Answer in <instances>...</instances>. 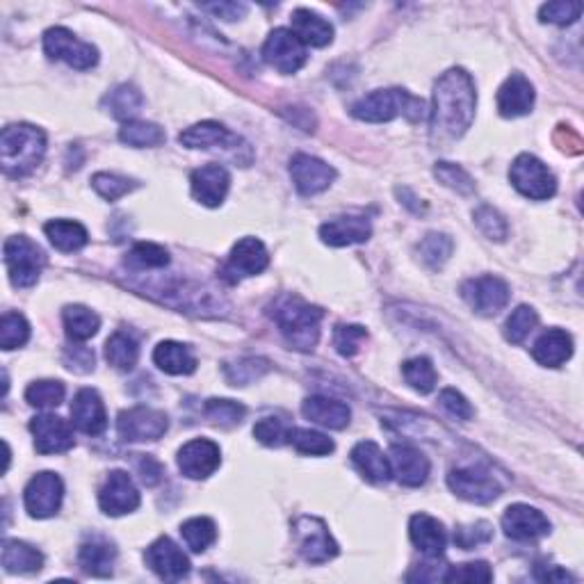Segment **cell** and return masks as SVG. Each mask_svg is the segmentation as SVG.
I'll return each instance as SVG.
<instances>
[{"label": "cell", "instance_id": "cell-41", "mask_svg": "<svg viewBox=\"0 0 584 584\" xmlns=\"http://www.w3.org/2000/svg\"><path fill=\"white\" fill-rule=\"evenodd\" d=\"M288 443L299 454H308V457H324V454H331L336 448L329 436H324L322 432H315V429H302V427H290Z\"/></svg>", "mask_w": 584, "mask_h": 584}, {"label": "cell", "instance_id": "cell-12", "mask_svg": "<svg viewBox=\"0 0 584 584\" xmlns=\"http://www.w3.org/2000/svg\"><path fill=\"white\" fill-rule=\"evenodd\" d=\"M448 486L457 493L461 500L477 502V505H486L500 496V484L496 482L489 470L466 466V468H454L448 475Z\"/></svg>", "mask_w": 584, "mask_h": 584}, {"label": "cell", "instance_id": "cell-55", "mask_svg": "<svg viewBox=\"0 0 584 584\" xmlns=\"http://www.w3.org/2000/svg\"><path fill=\"white\" fill-rule=\"evenodd\" d=\"M580 14V3H564V0H559V3L543 5L539 10V19L543 23H553V26H571V23L580 19Z\"/></svg>", "mask_w": 584, "mask_h": 584}, {"label": "cell", "instance_id": "cell-27", "mask_svg": "<svg viewBox=\"0 0 584 584\" xmlns=\"http://www.w3.org/2000/svg\"><path fill=\"white\" fill-rule=\"evenodd\" d=\"M372 226L365 217H336L320 226V238L329 247H350L368 242Z\"/></svg>", "mask_w": 584, "mask_h": 584}, {"label": "cell", "instance_id": "cell-4", "mask_svg": "<svg viewBox=\"0 0 584 584\" xmlns=\"http://www.w3.org/2000/svg\"><path fill=\"white\" fill-rule=\"evenodd\" d=\"M400 115L416 124L427 115V108L407 89H377L352 105V117L365 121V124H384V121H393Z\"/></svg>", "mask_w": 584, "mask_h": 584}, {"label": "cell", "instance_id": "cell-22", "mask_svg": "<svg viewBox=\"0 0 584 584\" xmlns=\"http://www.w3.org/2000/svg\"><path fill=\"white\" fill-rule=\"evenodd\" d=\"M502 530L514 541H537L550 532L548 518L530 505H511L502 516Z\"/></svg>", "mask_w": 584, "mask_h": 584}, {"label": "cell", "instance_id": "cell-26", "mask_svg": "<svg viewBox=\"0 0 584 584\" xmlns=\"http://www.w3.org/2000/svg\"><path fill=\"white\" fill-rule=\"evenodd\" d=\"M409 537L420 553L429 559L443 557L445 546H448V532L441 521H436L429 514H416L409 521Z\"/></svg>", "mask_w": 584, "mask_h": 584}, {"label": "cell", "instance_id": "cell-48", "mask_svg": "<svg viewBox=\"0 0 584 584\" xmlns=\"http://www.w3.org/2000/svg\"><path fill=\"white\" fill-rule=\"evenodd\" d=\"M206 418L213 420L219 427H235L247 416V409L233 400H208L204 407Z\"/></svg>", "mask_w": 584, "mask_h": 584}, {"label": "cell", "instance_id": "cell-39", "mask_svg": "<svg viewBox=\"0 0 584 584\" xmlns=\"http://www.w3.org/2000/svg\"><path fill=\"white\" fill-rule=\"evenodd\" d=\"M119 140L133 146V149H153V146H160L165 142V131L158 124H151V121H126L119 131Z\"/></svg>", "mask_w": 584, "mask_h": 584}, {"label": "cell", "instance_id": "cell-54", "mask_svg": "<svg viewBox=\"0 0 584 584\" xmlns=\"http://www.w3.org/2000/svg\"><path fill=\"white\" fill-rule=\"evenodd\" d=\"M290 427L279 418H263L254 425V436L267 448H281L288 443Z\"/></svg>", "mask_w": 584, "mask_h": 584}, {"label": "cell", "instance_id": "cell-47", "mask_svg": "<svg viewBox=\"0 0 584 584\" xmlns=\"http://www.w3.org/2000/svg\"><path fill=\"white\" fill-rule=\"evenodd\" d=\"M537 322H539V315L532 306H518L516 311L507 318L505 338L509 340V343L521 345L523 340L532 334L534 327H537Z\"/></svg>", "mask_w": 584, "mask_h": 584}, {"label": "cell", "instance_id": "cell-24", "mask_svg": "<svg viewBox=\"0 0 584 584\" xmlns=\"http://www.w3.org/2000/svg\"><path fill=\"white\" fill-rule=\"evenodd\" d=\"M534 87L523 73H511V76L498 89V112L505 119H516L530 115L534 108Z\"/></svg>", "mask_w": 584, "mask_h": 584}, {"label": "cell", "instance_id": "cell-34", "mask_svg": "<svg viewBox=\"0 0 584 584\" xmlns=\"http://www.w3.org/2000/svg\"><path fill=\"white\" fill-rule=\"evenodd\" d=\"M3 566L7 573H16V575L37 573V571H42V566H44V555L26 541L7 539L3 543Z\"/></svg>", "mask_w": 584, "mask_h": 584}, {"label": "cell", "instance_id": "cell-21", "mask_svg": "<svg viewBox=\"0 0 584 584\" xmlns=\"http://www.w3.org/2000/svg\"><path fill=\"white\" fill-rule=\"evenodd\" d=\"M192 197L199 201L201 206L217 208L222 206L231 188V176L222 165H204L194 169L190 176Z\"/></svg>", "mask_w": 584, "mask_h": 584}, {"label": "cell", "instance_id": "cell-35", "mask_svg": "<svg viewBox=\"0 0 584 584\" xmlns=\"http://www.w3.org/2000/svg\"><path fill=\"white\" fill-rule=\"evenodd\" d=\"M46 238L51 240L55 249L71 254V251L83 249L89 242V233L80 222H71V219H51L44 226Z\"/></svg>", "mask_w": 584, "mask_h": 584}, {"label": "cell", "instance_id": "cell-49", "mask_svg": "<svg viewBox=\"0 0 584 584\" xmlns=\"http://www.w3.org/2000/svg\"><path fill=\"white\" fill-rule=\"evenodd\" d=\"M94 190L101 194L105 201H117L121 197H126L128 192H133L137 188V183L131 181V178L119 176V174H110V172H99L92 178Z\"/></svg>", "mask_w": 584, "mask_h": 584}, {"label": "cell", "instance_id": "cell-52", "mask_svg": "<svg viewBox=\"0 0 584 584\" xmlns=\"http://www.w3.org/2000/svg\"><path fill=\"white\" fill-rule=\"evenodd\" d=\"M475 224L480 226V231L486 235L489 240H496L502 242L507 238L509 233V226L505 222V217H502L496 208L491 206H480L475 210Z\"/></svg>", "mask_w": 584, "mask_h": 584}, {"label": "cell", "instance_id": "cell-38", "mask_svg": "<svg viewBox=\"0 0 584 584\" xmlns=\"http://www.w3.org/2000/svg\"><path fill=\"white\" fill-rule=\"evenodd\" d=\"M142 105H144L142 92L133 85H119L105 96V108H108L112 117L121 119L124 124L135 119L137 112L142 110Z\"/></svg>", "mask_w": 584, "mask_h": 584}, {"label": "cell", "instance_id": "cell-29", "mask_svg": "<svg viewBox=\"0 0 584 584\" xmlns=\"http://www.w3.org/2000/svg\"><path fill=\"white\" fill-rule=\"evenodd\" d=\"M304 418L311 420V423L327 427V429H345L352 420V411L345 402L331 400V397H308L302 404Z\"/></svg>", "mask_w": 584, "mask_h": 584}, {"label": "cell", "instance_id": "cell-51", "mask_svg": "<svg viewBox=\"0 0 584 584\" xmlns=\"http://www.w3.org/2000/svg\"><path fill=\"white\" fill-rule=\"evenodd\" d=\"M493 580V571L486 562H468L459 566H448L443 575V582H468V584H484Z\"/></svg>", "mask_w": 584, "mask_h": 584}, {"label": "cell", "instance_id": "cell-7", "mask_svg": "<svg viewBox=\"0 0 584 584\" xmlns=\"http://www.w3.org/2000/svg\"><path fill=\"white\" fill-rule=\"evenodd\" d=\"M297 550L308 564H324L338 555V543L329 534V527L315 516H299L292 525Z\"/></svg>", "mask_w": 584, "mask_h": 584}, {"label": "cell", "instance_id": "cell-59", "mask_svg": "<svg viewBox=\"0 0 584 584\" xmlns=\"http://www.w3.org/2000/svg\"><path fill=\"white\" fill-rule=\"evenodd\" d=\"M204 10L213 12L217 19L238 21V19H242V16L247 14V5H242V3H213V5H204Z\"/></svg>", "mask_w": 584, "mask_h": 584}, {"label": "cell", "instance_id": "cell-15", "mask_svg": "<svg viewBox=\"0 0 584 584\" xmlns=\"http://www.w3.org/2000/svg\"><path fill=\"white\" fill-rule=\"evenodd\" d=\"M99 505L103 514L108 516L133 514L140 507V491H137L133 477L124 470H112L99 491Z\"/></svg>", "mask_w": 584, "mask_h": 584}, {"label": "cell", "instance_id": "cell-1", "mask_svg": "<svg viewBox=\"0 0 584 584\" xmlns=\"http://www.w3.org/2000/svg\"><path fill=\"white\" fill-rule=\"evenodd\" d=\"M477 94L470 73L464 69L445 71L434 87L429 128L436 144H448L464 137L475 119Z\"/></svg>", "mask_w": 584, "mask_h": 584}, {"label": "cell", "instance_id": "cell-18", "mask_svg": "<svg viewBox=\"0 0 584 584\" xmlns=\"http://www.w3.org/2000/svg\"><path fill=\"white\" fill-rule=\"evenodd\" d=\"M267 265H270V254H267L263 242L258 238H242L233 245L224 274H231L229 281L235 283L265 272Z\"/></svg>", "mask_w": 584, "mask_h": 584}, {"label": "cell", "instance_id": "cell-20", "mask_svg": "<svg viewBox=\"0 0 584 584\" xmlns=\"http://www.w3.org/2000/svg\"><path fill=\"white\" fill-rule=\"evenodd\" d=\"M388 461H391L395 480L402 486H423L429 477V459L418 448L409 443H393L391 452H388Z\"/></svg>", "mask_w": 584, "mask_h": 584}, {"label": "cell", "instance_id": "cell-2", "mask_svg": "<svg viewBox=\"0 0 584 584\" xmlns=\"http://www.w3.org/2000/svg\"><path fill=\"white\" fill-rule=\"evenodd\" d=\"M272 320L279 324L283 338L299 352H311L320 340V322L324 311L306 304L304 299L283 295L270 308Z\"/></svg>", "mask_w": 584, "mask_h": 584}, {"label": "cell", "instance_id": "cell-43", "mask_svg": "<svg viewBox=\"0 0 584 584\" xmlns=\"http://www.w3.org/2000/svg\"><path fill=\"white\" fill-rule=\"evenodd\" d=\"M402 375L407 379V384L413 391L420 395L432 393L436 388V370L434 363L427 359V356H416V359H409L402 365Z\"/></svg>", "mask_w": 584, "mask_h": 584}, {"label": "cell", "instance_id": "cell-11", "mask_svg": "<svg viewBox=\"0 0 584 584\" xmlns=\"http://www.w3.org/2000/svg\"><path fill=\"white\" fill-rule=\"evenodd\" d=\"M461 297L466 299V304L473 308L475 313L484 315V318H491V315H498L502 308L509 304V286L500 277H493V274H486V277H477L466 281L461 286Z\"/></svg>", "mask_w": 584, "mask_h": 584}, {"label": "cell", "instance_id": "cell-45", "mask_svg": "<svg viewBox=\"0 0 584 584\" xmlns=\"http://www.w3.org/2000/svg\"><path fill=\"white\" fill-rule=\"evenodd\" d=\"M452 247L454 245L448 235L429 233L427 238H423V242L418 245V254L427 267L438 270V267H443L445 261L452 256Z\"/></svg>", "mask_w": 584, "mask_h": 584}, {"label": "cell", "instance_id": "cell-16", "mask_svg": "<svg viewBox=\"0 0 584 584\" xmlns=\"http://www.w3.org/2000/svg\"><path fill=\"white\" fill-rule=\"evenodd\" d=\"M219 464H222V452L210 438H194L178 450V468L188 480H206Z\"/></svg>", "mask_w": 584, "mask_h": 584}, {"label": "cell", "instance_id": "cell-57", "mask_svg": "<svg viewBox=\"0 0 584 584\" xmlns=\"http://www.w3.org/2000/svg\"><path fill=\"white\" fill-rule=\"evenodd\" d=\"M438 402H441V407L448 411L452 418L457 420L473 418V407H470V402L459 391H454V388H445V391H441Z\"/></svg>", "mask_w": 584, "mask_h": 584}, {"label": "cell", "instance_id": "cell-33", "mask_svg": "<svg viewBox=\"0 0 584 584\" xmlns=\"http://www.w3.org/2000/svg\"><path fill=\"white\" fill-rule=\"evenodd\" d=\"M153 363H156L162 372L174 377L192 375V372L197 370V356L192 354L188 345L176 343V340H165V343H160L156 350H153Z\"/></svg>", "mask_w": 584, "mask_h": 584}, {"label": "cell", "instance_id": "cell-8", "mask_svg": "<svg viewBox=\"0 0 584 584\" xmlns=\"http://www.w3.org/2000/svg\"><path fill=\"white\" fill-rule=\"evenodd\" d=\"M44 53L51 60L67 62L78 71L92 69L99 62V51L92 44L80 42L67 28H51L44 32Z\"/></svg>", "mask_w": 584, "mask_h": 584}, {"label": "cell", "instance_id": "cell-58", "mask_svg": "<svg viewBox=\"0 0 584 584\" xmlns=\"http://www.w3.org/2000/svg\"><path fill=\"white\" fill-rule=\"evenodd\" d=\"M64 363L71 372H80V375H87V372L94 370V352L85 345H73L64 350Z\"/></svg>", "mask_w": 584, "mask_h": 584}, {"label": "cell", "instance_id": "cell-40", "mask_svg": "<svg viewBox=\"0 0 584 584\" xmlns=\"http://www.w3.org/2000/svg\"><path fill=\"white\" fill-rule=\"evenodd\" d=\"M181 534L192 553H206L217 539V527L208 516H194L181 525Z\"/></svg>", "mask_w": 584, "mask_h": 584}, {"label": "cell", "instance_id": "cell-25", "mask_svg": "<svg viewBox=\"0 0 584 584\" xmlns=\"http://www.w3.org/2000/svg\"><path fill=\"white\" fill-rule=\"evenodd\" d=\"M178 142L188 149H235L238 151V144H245L238 135H233L229 128H224L217 121H201V124H194L190 128L178 135Z\"/></svg>", "mask_w": 584, "mask_h": 584}, {"label": "cell", "instance_id": "cell-30", "mask_svg": "<svg viewBox=\"0 0 584 584\" xmlns=\"http://www.w3.org/2000/svg\"><path fill=\"white\" fill-rule=\"evenodd\" d=\"M115 559H117V548L112 546L108 539L89 537L80 543L78 562L87 575H94V578H108V575H112Z\"/></svg>", "mask_w": 584, "mask_h": 584}, {"label": "cell", "instance_id": "cell-28", "mask_svg": "<svg viewBox=\"0 0 584 584\" xmlns=\"http://www.w3.org/2000/svg\"><path fill=\"white\" fill-rule=\"evenodd\" d=\"M352 464L372 484H386L393 477L391 461L375 441L356 443L352 450Z\"/></svg>", "mask_w": 584, "mask_h": 584}, {"label": "cell", "instance_id": "cell-44", "mask_svg": "<svg viewBox=\"0 0 584 584\" xmlns=\"http://www.w3.org/2000/svg\"><path fill=\"white\" fill-rule=\"evenodd\" d=\"M30 338V324L21 313H5L0 318V347L5 352L19 350L28 343Z\"/></svg>", "mask_w": 584, "mask_h": 584}, {"label": "cell", "instance_id": "cell-23", "mask_svg": "<svg viewBox=\"0 0 584 584\" xmlns=\"http://www.w3.org/2000/svg\"><path fill=\"white\" fill-rule=\"evenodd\" d=\"M71 420L78 432L87 436H99L108 427V413H105V404L101 395L94 388H83L73 397L71 404Z\"/></svg>", "mask_w": 584, "mask_h": 584}, {"label": "cell", "instance_id": "cell-32", "mask_svg": "<svg viewBox=\"0 0 584 584\" xmlns=\"http://www.w3.org/2000/svg\"><path fill=\"white\" fill-rule=\"evenodd\" d=\"M292 32L302 39L304 46L324 48L334 42V26L320 14L304 10V7L292 12Z\"/></svg>", "mask_w": 584, "mask_h": 584}, {"label": "cell", "instance_id": "cell-3", "mask_svg": "<svg viewBox=\"0 0 584 584\" xmlns=\"http://www.w3.org/2000/svg\"><path fill=\"white\" fill-rule=\"evenodd\" d=\"M46 156V135L37 126L12 124L0 135V165L12 178H23L42 165Z\"/></svg>", "mask_w": 584, "mask_h": 584}, {"label": "cell", "instance_id": "cell-6", "mask_svg": "<svg viewBox=\"0 0 584 584\" xmlns=\"http://www.w3.org/2000/svg\"><path fill=\"white\" fill-rule=\"evenodd\" d=\"M509 181L523 197L532 201H546L555 197L557 178L543 162L532 153H521L509 169Z\"/></svg>", "mask_w": 584, "mask_h": 584}, {"label": "cell", "instance_id": "cell-14", "mask_svg": "<svg viewBox=\"0 0 584 584\" xmlns=\"http://www.w3.org/2000/svg\"><path fill=\"white\" fill-rule=\"evenodd\" d=\"M290 176L299 194L313 197V194L331 188V183L336 181V169L320 158L308 156V153H297L290 160Z\"/></svg>", "mask_w": 584, "mask_h": 584}, {"label": "cell", "instance_id": "cell-50", "mask_svg": "<svg viewBox=\"0 0 584 584\" xmlns=\"http://www.w3.org/2000/svg\"><path fill=\"white\" fill-rule=\"evenodd\" d=\"M434 176L445 185V188H450L459 194H473L475 192L473 178L468 176L466 169L454 165V162H436Z\"/></svg>", "mask_w": 584, "mask_h": 584}, {"label": "cell", "instance_id": "cell-37", "mask_svg": "<svg viewBox=\"0 0 584 584\" xmlns=\"http://www.w3.org/2000/svg\"><path fill=\"white\" fill-rule=\"evenodd\" d=\"M105 359H108V363L115 370L128 372L135 368L137 359H140V345H137V340L131 334L117 331V334H112L108 338V343H105Z\"/></svg>", "mask_w": 584, "mask_h": 584}, {"label": "cell", "instance_id": "cell-10", "mask_svg": "<svg viewBox=\"0 0 584 584\" xmlns=\"http://www.w3.org/2000/svg\"><path fill=\"white\" fill-rule=\"evenodd\" d=\"M169 418L165 413L151 407H133L119 413L117 432L128 443L158 441L167 434Z\"/></svg>", "mask_w": 584, "mask_h": 584}, {"label": "cell", "instance_id": "cell-31", "mask_svg": "<svg viewBox=\"0 0 584 584\" xmlns=\"http://www.w3.org/2000/svg\"><path fill=\"white\" fill-rule=\"evenodd\" d=\"M532 356L539 365L559 368L573 356V338L564 329H548L532 347Z\"/></svg>", "mask_w": 584, "mask_h": 584}, {"label": "cell", "instance_id": "cell-9", "mask_svg": "<svg viewBox=\"0 0 584 584\" xmlns=\"http://www.w3.org/2000/svg\"><path fill=\"white\" fill-rule=\"evenodd\" d=\"M263 58L270 67L277 69L283 76L297 73L308 60V51L295 32L288 28H277L270 32L263 46Z\"/></svg>", "mask_w": 584, "mask_h": 584}, {"label": "cell", "instance_id": "cell-60", "mask_svg": "<svg viewBox=\"0 0 584 584\" xmlns=\"http://www.w3.org/2000/svg\"><path fill=\"white\" fill-rule=\"evenodd\" d=\"M140 475H142V482L146 486H153V484H158L160 482V477H162V468L156 459H151V457H144L140 461Z\"/></svg>", "mask_w": 584, "mask_h": 584}, {"label": "cell", "instance_id": "cell-17", "mask_svg": "<svg viewBox=\"0 0 584 584\" xmlns=\"http://www.w3.org/2000/svg\"><path fill=\"white\" fill-rule=\"evenodd\" d=\"M144 559L160 580L178 582V580L188 578V573H190L188 555H185L169 537H160L153 541L151 546L146 548Z\"/></svg>", "mask_w": 584, "mask_h": 584}, {"label": "cell", "instance_id": "cell-19", "mask_svg": "<svg viewBox=\"0 0 584 584\" xmlns=\"http://www.w3.org/2000/svg\"><path fill=\"white\" fill-rule=\"evenodd\" d=\"M30 432L35 438V450L39 454H62L73 448V432L67 420L53 413L35 416L30 420Z\"/></svg>", "mask_w": 584, "mask_h": 584}, {"label": "cell", "instance_id": "cell-42", "mask_svg": "<svg viewBox=\"0 0 584 584\" xmlns=\"http://www.w3.org/2000/svg\"><path fill=\"white\" fill-rule=\"evenodd\" d=\"M64 395H67V388H64L62 381L58 379H42V381H32L26 388V402L35 409H55L64 402Z\"/></svg>", "mask_w": 584, "mask_h": 584}, {"label": "cell", "instance_id": "cell-56", "mask_svg": "<svg viewBox=\"0 0 584 584\" xmlns=\"http://www.w3.org/2000/svg\"><path fill=\"white\" fill-rule=\"evenodd\" d=\"M491 537H493V527L486 521L473 523V525H461L457 527V532H454V541H457V546L464 550H473L477 546H482V543H489Z\"/></svg>", "mask_w": 584, "mask_h": 584}, {"label": "cell", "instance_id": "cell-36", "mask_svg": "<svg viewBox=\"0 0 584 584\" xmlns=\"http://www.w3.org/2000/svg\"><path fill=\"white\" fill-rule=\"evenodd\" d=\"M62 322H64V331H67V336L73 340V343H85V340L99 334V329H101L99 315L80 304L64 308Z\"/></svg>", "mask_w": 584, "mask_h": 584}, {"label": "cell", "instance_id": "cell-53", "mask_svg": "<svg viewBox=\"0 0 584 584\" xmlns=\"http://www.w3.org/2000/svg\"><path fill=\"white\" fill-rule=\"evenodd\" d=\"M365 338H368V331L359 327V324H338L334 331V347L338 354L354 356L359 354Z\"/></svg>", "mask_w": 584, "mask_h": 584}, {"label": "cell", "instance_id": "cell-5", "mask_svg": "<svg viewBox=\"0 0 584 584\" xmlns=\"http://www.w3.org/2000/svg\"><path fill=\"white\" fill-rule=\"evenodd\" d=\"M3 261L14 288H32L42 277L46 256L26 235H12L3 245Z\"/></svg>", "mask_w": 584, "mask_h": 584}, {"label": "cell", "instance_id": "cell-46", "mask_svg": "<svg viewBox=\"0 0 584 584\" xmlns=\"http://www.w3.org/2000/svg\"><path fill=\"white\" fill-rule=\"evenodd\" d=\"M126 261L137 270H160L169 263V254L165 247L156 245V242H137Z\"/></svg>", "mask_w": 584, "mask_h": 584}, {"label": "cell", "instance_id": "cell-13", "mask_svg": "<svg viewBox=\"0 0 584 584\" xmlns=\"http://www.w3.org/2000/svg\"><path fill=\"white\" fill-rule=\"evenodd\" d=\"M64 498V484L60 475L37 473L23 491V502L32 518H51L60 511Z\"/></svg>", "mask_w": 584, "mask_h": 584}]
</instances>
